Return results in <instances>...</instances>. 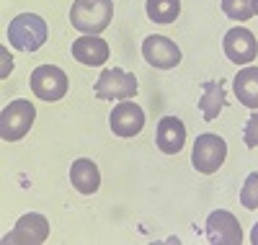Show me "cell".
<instances>
[{"label":"cell","mask_w":258,"mask_h":245,"mask_svg":"<svg viewBox=\"0 0 258 245\" xmlns=\"http://www.w3.org/2000/svg\"><path fill=\"white\" fill-rule=\"evenodd\" d=\"M70 52H73V57H75L80 65H88V68H98V65H106V59H109V44H106L101 36L83 34L80 39L73 41Z\"/></svg>","instance_id":"12"},{"label":"cell","mask_w":258,"mask_h":245,"mask_svg":"<svg viewBox=\"0 0 258 245\" xmlns=\"http://www.w3.org/2000/svg\"><path fill=\"white\" fill-rule=\"evenodd\" d=\"M8 41L21 52H36L47 41V21L34 13L16 16L8 26Z\"/></svg>","instance_id":"2"},{"label":"cell","mask_w":258,"mask_h":245,"mask_svg":"<svg viewBox=\"0 0 258 245\" xmlns=\"http://www.w3.org/2000/svg\"><path fill=\"white\" fill-rule=\"evenodd\" d=\"M109 124L116 137H135L145 127V111L132 101H121L119 106H114Z\"/></svg>","instance_id":"11"},{"label":"cell","mask_w":258,"mask_h":245,"mask_svg":"<svg viewBox=\"0 0 258 245\" xmlns=\"http://www.w3.org/2000/svg\"><path fill=\"white\" fill-rule=\"evenodd\" d=\"M253 13L258 16V0H253Z\"/></svg>","instance_id":"22"},{"label":"cell","mask_w":258,"mask_h":245,"mask_svg":"<svg viewBox=\"0 0 258 245\" xmlns=\"http://www.w3.org/2000/svg\"><path fill=\"white\" fill-rule=\"evenodd\" d=\"M243 140H245V147H258V108L250 114V119L243 129Z\"/></svg>","instance_id":"20"},{"label":"cell","mask_w":258,"mask_h":245,"mask_svg":"<svg viewBox=\"0 0 258 245\" xmlns=\"http://www.w3.org/2000/svg\"><path fill=\"white\" fill-rule=\"evenodd\" d=\"M49 237V222L47 217H41V214H24L18 222H16V227L13 232H8L3 237V242H21V245H39V242H44Z\"/></svg>","instance_id":"10"},{"label":"cell","mask_w":258,"mask_h":245,"mask_svg":"<svg viewBox=\"0 0 258 245\" xmlns=\"http://www.w3.org/2000/svg\"><path fill=\"white\" fill-rule=\"evenodd\" d=\"M207 240L212 245H240L243 242V230L240 222L232 212L225 209H214L207 217Z\"/></svg>","instance_id":"7"},{"label":"cell","mask_w":258,"mask_h":245,"mask_svg":"<svg viewBox=\"0 0 258 245\" xmlns=\"http://www.w3.org/2000/svg\"><path fill=\"white\" fill-rule=\"evenodd\" d=\"M142 57L158 70H170L181 62V49L168 36H147L142 41Z\"/></svg>","instance_id":"8"},{"label":"cell","mask_w":258,"mask_h":245,"mask_svg":"<svg viewBox=\"0 0 258 245\" xmlns=\"http://www.w3.org/2000/svg\"><path fill=\"white\" fill-rule=\"evenodd\" d=\"M29 85L36 98L41 101H59L68 93V75H64L57 65H39V68L31 73Z\"/></svg>","instance_id":"6"},{"label":"cell","mask_w":258,"mask_h":245,"mask_svg":"<svg viewBox=\"0 0 258 245\" xmlns=\"http://www.w3.org/2000/svg\"><path fill=\"white\" fill-rule=\"evenodd\" d=\"M232 91L238 96V101L248 108H258V68L255 65H248L243 68L232 80Z\"/></svg>","instance_id":"15"},{"label":"cell","mask_w":258,"mask_h":245,"mask_svg":"<svg viewBox=\"0 0 258 245\" xmlns=\"http://www.w3.org/2000/svg\"><path fill=\"white\" fill-rule=\"evenodd\" d=\"M181 13V0H147V18L153 24H173Z\"/></svg>","instance_id":"17"},{"label":"cell","mask_w":258,"mask_h":245,"mask_svg":"<svg viewBox=\"0 0 258 245\" xmlns=\"http://www.w3.org/2000/svg\"><path fill=\"white\" fill-rule=\"evenodd\" d=\"M114 18V0H75L70 8V24L80 34L98 36Z\"/></svg>","instance_id":"1"},{"label":"cell","mask_w":258,"mask_h":245,"mask_svg":"<svg viewBox=\"0 0 258 245\" xmlns=\"http://www.w3.org/2000/svg\"><path fill=\"white\" fill-rule=\"evenodd\" d=\"M222 11L232 21H248L253 13V0H222Z\"/></svg>","instance_id":"18"},{"label":"cell","mask_w":258,"mask_h":245,"mask_svg":"<svg viewBox=\"0 0 258 245\" xmlns=\"http://www.w3.org/2000/svg\"><path fill=\"white\" fill-rule=\"evenodd\" d=\"M250 242H253V245H258V225H255V227H253V232H250Z\"/></svg>","instance_id":"21"},{"label":"cell","mask_w":258,"mask_h":245,"mask_svg":"<svg viewBox=\"0 0 258 245\" xmlns=\"http://www.w3.org/2000/svg\"><path fill=\"white\" fill-rule=\"evenodd\" d=\"M137 93L135 73H126L121 68L103 70L96 80V98L101 101H129Z\"/></svg>","instance_id":"4"},{"label":"cell","mask_w":258,"mask_h":245,"mask_svg":"<svg viewBox=\"0 0 258 245\" xmlns=\"http://www.w3.org/2000/svg\"><path fill=\"white\" fill-rule=\"evenodd\" d=\"M222 47H225L227 59L235 62V65H250V62L255 59V54H258V41H255V36H253L248 29H243V26L230 29V31L225 34V39H222Z\"/></svg>","instance_id":"9"},{"label":"cell","mask_w":258,"mask_h":245,"mask_svg":"<svg viewBox=\"0 0 258 245\" xmlns=\"http://www.w3.org/2000/svg\"><path fill=\"white\" fill-rule=\"evenodd\" d=\"M227 158V145L222 137L217 135H199L197 142H194V150H191V163L199 173L209 175V173H217L222 168Z\"/></svg>","instance_id":"5"},{"label":"cell","mask_w":258,"mask_h":245,"mask_svg":"<svg viewBox=\"0 0 258 245\" xmlns=\"http://www.w3.org/2000/svg\"><path fill=\"white\" fill-rule=\"evenodd\" d=\"M155 142L165 155H176L181 152L183 142H186V127L181 119L176 116H163L158 121V132H155Z\"/></svg>","instance_id":"13"},{"label":"cell","mask_w":258,"mask_h":245,"mask_svg":"<svg viewBox=\"0 0 258 245\" xmlns=\"http://www.w3.org/2000/svg\"><path fill=\"white\" fill-rule=\"evenodd\" d=\"M70 181H73V186H75L80 194H85V196H88V194H96L98 186H101L98 165H96L93 160H88V158L75 160L73 168H70Z\"/></svg>","instance_id":"14"},{"label":"cell","mask_w":258,"mask_h":245,"mask_svg":"<svg viewBox=\"0 0 258 245\" xmlns=\"http://www.w3.org/2000/svg\"><path fill=\"white\" fill-rule=\"evenodd\" d=\"M225 106V88L222 83H204L202 85V98H199V108H202V116L207 121H214L220 116V111Z\"/></svg>","instance_id":"16"},{"label":"cell","mask_w":258,"mask_h":245,"mask_svg":"<svg viewBox=\"0 0 258 245\" xmlns=\"http://www.w3.org/2000/svg\"><path fill=\"white\" fill-rule=\"evenodd\" d=\"M36 119V108L26 98H16L0 111V137L6 142H18L29 135V129Z\"/></svg>","instance_id":"3"},{"label":"cell","mask_w":258,"mask_h":245,"mask_svg":"<svg viewBox=\"0 0 258 245\" xmlns=\"http://www.w3.org/2000/svg\"><path fill=\"white\" fill-rule=\"evenodd\" d=\"M240 204L245 209H258V173H250L240 189Z\"/></svg>","instance_id":"19"}]
</instances>
